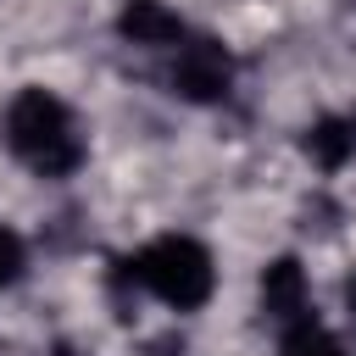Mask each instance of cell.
<instances>
[{"instance_id":"10","label":"cell","mask_w":356,"mask_h":356,"mask_svg":"<svg viewBox=\"0 0 356 356\" xmlns=\"http://www.w3.org/2000/svg\"><path fill=\"white\" fill-rule=\"evenodd\" d=\"M345 306H350V317H356V273H350V284H345Z\"/></svg>"},{"instance_id":"3","label":"cell","mask_w":356,"mask_h":356,"mask_svg":"<svg viewBox=\"0 0 356 356\" xmlns=\"http://www.w3.org/2000/svg\"><path fill=\"white\" fill-rule=\"evenodd\" d=\"M228 89H234V56H228L217 39H189V44H178V61H172V95H178V100H189V106H217Z\"/></svg>"},{"instance_id":"1","label":"cell","mask_w":356,"mask_h":356,"mask_svg":"<svg viewBox=\"0 0 356 356\" xmlns=\"http://www.w3.org/2000/svg\"><path fill=\"white\" fill-rule=\"evenodd\" d=\"M6 145H11V156L28 167V172H39V178H72L78 167H83V156H89V139H83V122L72 117V106L56 95V89H44V83H28V89H17V100L6 106Z\"/></svg>"},{"instance_id":"4","label":"cell","mask_w":356,"mask_h":356,"mask_svg":"<svg viewBox=\"0 0 356 356\" xmlns=\"http://www.w3.org/2000/svg\"><path fill=\"white\" fill-rule=\"evenodd\" d=\"M117 33L128 44H139V50H172V44H184V22H178V11L167 0H122Z\"/></svg>"},{"instance_id":"8","label":"cell","mask_w":356,"mask_h":356,"mask_svg":"<svg viewBox=\"0 0 356 356\" xmlns=\"http://www.w3.org/2000/svg\"><path fill=\"white\" fill-rule=\"evenodd\" d=\"M22 267H28L22 234H17V228H0V289H11V284L22 278Z\"/></svg>"},{"instance_id":"6","label":"cell","mask_w":356,"mask_h":356,"mask_svg":"<svg viewBox=\"0 0 356 356\" xmlns=\"http://www.w3.org/2000/svg\"><path fill=\"white\" fill-rule=\"evenodd\" d=\"M306 156H312V167H323V172H339L350 156H356V117H317L312 128H306Z\"/></svg>"},{"instance_id":"5","label":"cell","mask_w":356,"mask_h":356,"mask_svg":"<svg viewBox=\"0 0 356 356\" xmlns=\"http://www.w3.org/2000/svg\"><path fill=\"white\" fill-rule=\"evenodd\" d=\"M261 312L267 317H278V323H295V317H306V306H312V284H306V267L295 261V256H273L267 267H261Z\"/></svg>"},{"instance_id":"7","label":"cell","mask_w":356,"mask_h":356,"mask_svg":"<svg viewBox=\"0 0 356 356\" xmlns=\"http://www.w3.org/2000/svg\"><path fill=\"white\" fill-rule=\"evenodd\" d=\"M278 356H345V345L334 339V328H323L312 312L284 323V339H278Z\"/></svg>"},{"instance_id":"9","label":"cell","mask_w":356,"mask_h":356,"mask_svg":"<svg viewBox=\"0 0 356 356\" xmlns=\"http://www.w3.org/2000/svg\"><path fill=\"white\" fill-rule=\"evenodd\" d=\"M145 356H184V339H178V334H161V339L145 345Z\"/></svg>"},{"instance_id":"2","label":"cell","mask_w":356,"mask_h":356,"mask_svg":"<svg viewBox=\"0 0 356 356\" xmlns=\"http://www.w3.org/2000/svg\"><path fill=\"white\" fill-rule=\"evenodd\" d=\"M134 267H139V284L145 295H156L161 306L172 312H200L217 289V267H211V250L189 234H161L150 239L145 250H134Z\"/></svg>"},{"instance_id":"11","label":"cell","mask_w":356,"mask_h":356,"mask_svg":"<svg viewBox=\"0 0 356 356\" xmlns=\"http://www.w3.org/2000/svg\"><path fill=\"white\" fill-rule=\"evenodd\" d=\"M44 356H78V350H67V345H56V350H44Z\"/></svg>"}]
</instances>
